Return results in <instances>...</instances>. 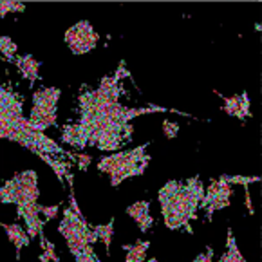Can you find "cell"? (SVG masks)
Wrapping results in <instances>:
<instances>
[{
	"label": "cell",
	"mask_w": 262,
	"mask_h": 262,
	"mask_svg": "<svg viewBox=\"0 0 262 262\" xmlns=\"http://www.w3.org/2000/svg\"><path fill=\"white\" fill-rule=\"evenodd\" d=\"M130 76V71L121 60L114 74L101 78L96 89H85L78 96V121L62 127V141L76 150L87 147L100 148L101 152H116L132 141L134 127L130 121L138 116L152 112H173L188 116L186 112L176 108L159 107H125L120 103V94L123 93L120 81ZM190 118V116H188Z\"/></svg>",
	"instance_id": "6da1fadb"
},
{
	"label": "cell",
	"mask_w": 262,
	"mask_h": 262,
	"mask_svg": "<svg viewBox=\"0 0 262 262\" xmlns=\"http://www.w3.org/2000/svg\"><path fill=\"white\" fill-rule=\"evenodd\" d=\"M0 139L15 141L38 156L56 173L62 186L69 185V188H74L71 168L76 165V154L60 147L43 132L33 130L29 120L24 116V96L16 91V83L13 85L11 81H4L2 78H0Z\"/></svg>",
	"instance_id": "7a4b0ae2"
},
{
	"label": "cell",
	"mask_w": 262,
	"mask_h": 262,
	"mask_svg": "<svg viewBox=\"0 0 262 262\" xmlns=\"http://www.w3.org/2000/svg\"><path fill=\"white\" fill-rule=\"evenodd\" d=\"M203 195H205V185L199 176H193L186 181H168L163 185L158 199L161 205L165 226L168 230L185 228L188 233H193L190 223L197 219V210Z\"/></svg>",
	"instance_id": "3957f363"
},
{
	"label": "cell",
	"mask_w": 262,
	"mask_h": 262,
	"mask_svg": "<svg viewBox=\"0 0 262 262\" xmlns=\"http://www.w3.org/2000/svg\"><path fill=\"white\" fill-rule=\"evenodd\" d=\"M38 176L35 170H24L16 173L15 178L6 181L0 186V203L6 205H16V213L26 221L27 235L29 239H40V246H46V235H43V221L40 219V205H38Z\"/></svg>",
	"instance_id": "277c9868"
},
{
	"label": "cell",
	"mask_w": 262,
	"mask_h": 262,
	"mask_svg": "<svg viewBox=\"0 0 262 262\" xmlns=\"http://www.w3.org/2000/svg\"><path fill=\"white\" fill-rule=\"evenodd\" d=\"M150 143L139 145L132 150H121L107 156L98 161V170L111 176V185L120 186L125 179L143 176L150 161V156L147 154V147Z\"/></svg>",
	"instance_id": "5b68a950"
},
{
	"label": "cell",
	"mask_w": 262,
	"mask_h": 262,
	"mask_svg": "<svg viewBox=\"0 0 262 262\" xmlns=\"http://www.w3.org/2000/svg\"><path fill=\"white\" fill-rule=\"evenodd\" d=\"M58 231L67 241V248L76 257L80 253H94L93 244L98 241L93 228L87 224L85 217H80L71 208L63 210V219L58 226Z\"/></svg>",
	"instance_id": "8992f818"
},
{
	"label": "cell",
	"mask_w": 262,
	"mask_h": 262,
	"mask_svg": "<svg viewBox=\"0 0 262 262\" xmlns=\"http://www.w3.org/2000/svg\"><path fill=\"white\" fill-rule=\"evenodd\" d=\"M62 91L58 87H42L33 93V108L29 114V125L33 130L43 132L56 125V105Z\"/></svg>",
	"instance_id": "52a82bcc"
},
{
	"label": "cell",
	"mask_w": 262,
	"mask_h": 262,
	"mask_svg": "<svg viewBox=\"0 0 262 262\" xmlns=\"http://www.w3.org/2000/svg\"><path fill=\"white\" fill-rule=\"evenodd\" d=\"M98 42H100V35L94 31L93 24L87 20H80L66 31V43L74 54L91 53L93 49H96Z\"/></svg>",
	"instance_id": "ba28073f"
},
{
	"label": "cell",
	"mask_w": 262,
	"mask_h": 262,
	"mask_svg": "<svg viewBox=\"0 0 262 262\" xmlns=\"http://www.w3.org/2000/svg\"><path fill=\"white\" fill-rule=\"evenodd\" d=\"M231 185H228L226 179L221 176L219 179H213L210 183L208 188H205V195L201 199L199 208L206 210V219L212 221L213 213L219 212V210H224L230 206V199H231Z\"/></svg>",
	"instance_id": "9c48e42d"
},
{
	"label": "cell",
	"mask_w": 262,
	"mask_h": 262,
	"mask_svg": "<svg viewBox=\"0 0 262 262\" xmlns=\"http://www.w3.org/2000/svg\"><path fill=\"white\" fill-rule=\"evenodd\" d=\"M215 94L224 101L223 105V111L226 112L228 116L231 118H239L241 121H244L246 118H250L251 112H250V96L248 93H243V94H237V96H223L215 91Z\"/></svg>",
	"instance_id": "30bf717a"
},
{
	"label": "cell",
	"mask_w": 262,
	"mask_h": 262,
	"mask_svg": "<svg viewBox=\"0 0 262 262\" xmlns=\"http://www.w3.org/2000/svg\"><path fill=\"white\" fill-rule=\"evenodd\" d=\"M125 212H127V215H130L136 221L141 233H147L152 228V224H154V219L150 215V203L148 201H136L134 205L128 206Z\"/></svg>",
	"instance_id": "8fae6325"
},
{
	"label": "cell",
	"mask_w": 262,
	"mask_h": 262,
	"mask_svg": "<svg viewBox=\"0 0 262 262\" xmlns=\"http://www.w3.org/2000/svg\"><path fill=\"white\" fill-rule=\"evenodd\" d=\"M13 63L16 66V69L20 71V74H22L26 80H29V87H35L36 80H40V62L36 60L33 54H24V56H15V60H13Z\"/></svg>",
	"instance_id": "7c38bea8"
},
{
	"label": "cell",
	"mask_w": 262,
	"mask_h": 262,
	"mask_svg": "<svg viewBox=\"0 0 262 262\" xmlns=\"http://www.w3.org/2000/svg\"><path fill=\"white\" fill-rule=\"evenodd\" d=\"M0 226L4 228V231L8 233L9 243H11L13 246H15V250H16V260H20V253H22V250L27 246V244L31 243V239H29V235H27V231L24 230V228L20 226L18 223H13V224L0 223Z\"/></svg>",
	"instance_id": "4fadbf2b"
},
{
	"label": "cell",
	"mask_w": 262,
	"mask_h": 262,
	"mask_svg": "<svg viewBox=\"0 0 262 262\" xmlns=\"http://www.w3.org/2000/svg\"><path fill=\"white\" fill-rule=\"evenodd\" d=\"M219 262H246V258L241 255L239 248H237L235 237H233L231 228L228 230V235H226V251L221 255Z\"/></svg>",
	"instance_id": "5bb4252c"
},
{
	"label": "cell",
	"mask_w": 262,
	"mask_h": 262,
	"mask_svg": "<svg viewBox=\"0 0 262 262\" xmlns=\"http://www.w3.org/2000/svg\"><path fill=\"white\" fill-rule=\"evenodd\" d=\"M148 248H150V241H138V243L132 244V246L125 244L123 250L127 251L125 262H145Z\"/></svg>",
	"instance_id": "9a60e30c"
},
{
	"label": "cell",
	"mask_w": 262,
	"mask_h": 262,
	"mask_svg": "<svg viewBox=\"0 0 262 262\" xmlns=\"http://www.w3.org/2000/svg\"><path fill=\"white\" fill-rule=\"evenodd\" d=\"M93 231L96 233L98 239H101V243L105 244V250L107 253H111V243H112V235H114V219L108 224H100V226H94Z\"/></svg>",
	"instance_id": "2e32d148"
},
{
	"label": "cell",
	"mask_w": 262,
	"mask_h": 262,
	"mask_svg": "<svg viewBox=\"0 0 262 262\" xmlns=\"http://www.w3.org/2000/svg\"><path fill=\"white\" fill-rule=\"evenodd\" d=\"M0 54L6 58V62L13 63L16 56V43L11 40V36H0Z\"/></svg>",
	"instance_id": "e0dca14e"
},
{
	"label": "cell",
	"mask_w": 262,
	"mask_h": 262,
	"mask_svg": "<svg viewBox=\"0 0 262 262\" xmlns=\"http://www.w3.org/2000/svg\"><path fill=\"white\" fill-rule=\"evenodd\" d=\"M223 178L226 179L228 185H243V186L260 181L258 176H228V173H223Z\"/></svg>",
	"instance_id": "ac0fdd59"
},
{
	"label": "cell",
	"mask_w": 262,
	"mask_h": 262,
	"mask_svg": "<svg viewBox=\"0 0 262 262\" xmlns=\"http://www.w3.org/2000/svg\"><path fill=\"white\" fill-rule=\"evenodd\" d=\"M26 6L20 2H0V18H4L8 13H24Z\"/></svg>",
	"instance_id": "d6986e66"
},
{
	"label": "cell",
	"mask_w": 262,
	"mask_h": 262,
	"mask_svg": "<svg viewBox=\"0 0 262 262\" xmlns=\"http://www.w3.org/2000/svg\"><path fill=\"white\" fill-rule=\"evenodd\" d=\"M42 255H40V262H60V257L54 251V244L51 241H46V246L42 248Z\"/></svg>",
	"instance_id": "ffe728a7"
},
{
	"label": "cell",
	"mask_w": 262,
	"mask_h": 262,
	"mask_svg": "<svg viewBox=\"0 0 262 262\" xmlns=\"http://www.w3.org/2000/svg\"><path fill=\"white\" fill-rule=\"evenodd\" d=\"M178 132H179V125L176 121H170V120L163 121V134H165L166 139L178 138Z\"/></svg>",
	"instance_id": "44dd1931"
},
{
	"label": "cell",
	"mask_w": 262,
	"mask_h": 262,
	"mask_svg": "<svg viewBox=\"0 0 262 262\" xmlns=\"http://www.w3.org/2000/svg\"><path fill=\"white\" fill-rule=\"evenodd\" d=\"M58 210H60V205H53V206H42L40 205V213L46 215V221H51L56 217Z\"/></svg>",
	"instance_id": "7402d4cb"
},
{
	"label": "cell",
	"mask_w": 262,
	"mask_h": 262,
	"mask_svg": "<svg viewBox=\"0 0 262 262\" xmlns=\"http://www.w3.org/2000/svg\"><path fill=\"white\" fill-rule=\"evenodd\" d=\"M212 260H213V248L212 246H208L205 253L197 255V257L193 258V262H212Z\"/></svg>",
	"instance_id": "603a6c76"
},
{
	"label": "cell",
	"mask_w": 262,
	"mask_h": 262,
	"mask_svg": "<svg viewBox=\"0 0 262 262\" xmlns=\"http://www.w3.org/2000/svg\"><path fill=\"white\" fill-rule=\"evenodd\" d=\"M74 258H76L74 262H101L100 258L96 257V253H80Z\"/></svg>",
	"instance_id": "cb8c5ba5"
},
{
	"label": "cell",
	"mask_w": 262,
	"mask_h": 262,
	"mask_svg": "<svg viewBox=\"0 0 262 262\" xmlns=\"http://www.w3.org/2000/svg\"><path fill=\"white\" fill-rule=\"evenodd\" d=\"M91 159H93V158H91V156L76 154V163H78V165H80V168H81V170H85V168H87V166L91 165Z\"/></svg>",
	"instance_id": "d4e9b609"
},
{
	"label": "cell",
	"mask_w": 262,
	"mask_h": 262,
	"mask_svg": "<svg viewBox=\"0 0 262 262\" xmlns=\"http://www.w3.org/2000/svg\"><path fill=\"white\" fill-rule=\"evenodd\" d=\"M244 192H246V206H248V212H250V215H253L255 210L253 206H251V195H250V188L248 186H244Z\"/></svg>",
	"instance_id": "484cf974"
},
{
	"label": "cell",
	"mask_w": 262,
	"mask_h": 262,
	"mask_svg": "<svg viewBox=\"0 0 262 262\" xmlns=\"http://www.w3.org/2000/svg\"><path fill=\"white\" fill-rule=\"evenodd\" d=\"M145 262H158L156 258H148V260H145Z\"/></svg>",
	"instance_id": "4316f807"
}]
</instances>
